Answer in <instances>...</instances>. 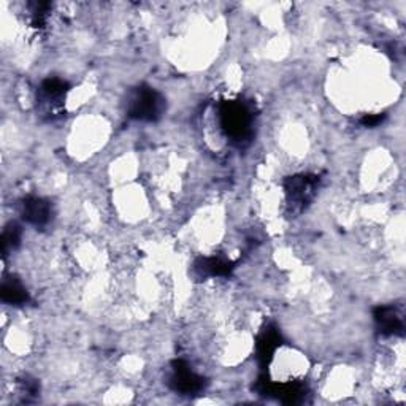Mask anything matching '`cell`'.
Returning <instances> with one entry per match:
<instances>
[{
  "label": "cell",
  "mask_w": 406,
  "mask_h": 406,
  "mask_svg": "<svg viewBox=\"0 0 406 406\" xmlns=\"http://www.w3.org/2000/svg\"><path fill=\"white\" fill-rule=\"evenodd\" d=\"M173 387L176 391L190 393L197 392L202 387V379L194 372H190L189 368L181 367L175 368V374H173Z\"/></svg>",
  "instance_id": "4"
},
{
  "label": "cell",
  "mask_w": 406,
  "mask_h": 406,
  "mask_svg": "<svg viewBox=\"0 0 406 406\" xmlns=\"http://www.w3.org/2000/svg\"><path fill=\"white\" fill-rule=\"evenodd\" d=\"M162 111V99L153 89H140L130 102V115L136 119L153 121Z\"/></svg>",
  "instance_id": "1"
},
{
  "label": "cell",
  "mask_w": 406,
  "mask_h": 406,
  "mask_svg": "<svg viewBox=\"0 0 406 406\" xmlns=\"http://www.w3.org/2000/svg\"><path fill=\"white\" fill-rule=\"evenodd\" d=\"M2 298L4 302L22 304L27 302V292L18 281H5L2 286Z\"/></svg>",
  "instance_id": "5"
},
{
  "label": "cell",
  "mask_w": 406,
  "mask_h": 406,
  "mask_svg": "<svg viewBox=\"0 0 406 406\" xmlns=\"http://www.w3.org/2000/svg\"><path fill=\"white\" fill-rule=\"evenodd\" d=\"M224 125L232 136L235 139H241V136L248 132L249 116L248 111L243 108L241 105H230L227 106V111L224 113Z\"/></svg>",
  "instance_id": "2"
},
{
  "label": "cell",
  "mask_w": 406,
  "mask_h": 406,
  "mask_svg": "<svg viewBox=\"0 0 406 406\" xmlns=\"http://www.w3.org/2000/svg\"><path fill=\"white\" fill-rule=\"evenodd\" d=\"M22 214L24 219L29 220L31 224L35 225H43L48 223L51 214V208L48 205V202L41 200V199H27L24 202V208H22Z\"/></svg>",
  "instance_id": "3"
}]
</instances>
